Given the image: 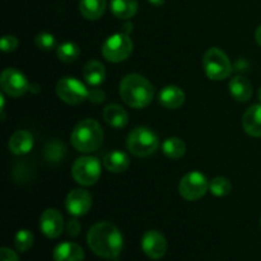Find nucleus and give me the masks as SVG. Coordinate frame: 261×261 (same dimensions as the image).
<instances>
[{"label": "nucleus", "instance_id": "obj_1", "mask_svg": "<svg viewBox=\"0 0 261 261\" xmlns=\"http://www.w3.org/2000/svg\"><path fill=\"white\" fill-rule=\"evenodd\" d=\"M87 242L89 249L103 259H116L124 246L121 232L110 222H98L94 224L88 231Z\"/></svg>", "mask_w": 261, "mask_h": 261}, {"label": "nucleus", "instance_id": "obj_2", "mask_svg": "<svg viewBox=\"0 0 261 261\" xmlns=\"http://www.w3.org/2000/svg\"><path fill=\"white\" fill-rule=\"evenodd\" d=\"M122 101L134 109H143L152 102L154 89L147 78L139 74H129L120 83Z\"/></svg>", "mask_w": 261, "mask_h": 261}, {"label": "nucleus", "instance_id": "obj_3", "mask_svg": "<svg viewBox=\"0 0 261 261\" xmlns=\"http://www.w3.org/2000/svg\"><path fill=\"white\" fill-rule=\"evenodd\" d=\"M70 139L71 144L78 152L92 153L102 145L103 130L96 120H82L71 132Z\"/></svg>", "mask_w": 261, "mask_h": 261}, {"label": "nucleus", "instance_id": "obj_4", "mask_svg": "<svg viewBox=\"0 0 261 261\" xmlns=\"http://www.w3.org/2000/svg\"><path fill=\"white\" fill-rule=\"evenodd\" d=\"M127 149L137 157H148L160 147L158 135L152 129L139 126L133 130L126 140Z\"/></svg>", "mask_w": 261, "mask_h": 261}, {"label": "nucleus", "instance_id": "obj_5", "mask_svg": "<svg viewBox=\"0 0 261 261\" xmlns=\"http://www.w3.org/2000/svg\"><path fill=\"white\" fill-rule=\"evenodd\" d=\"M204 70L212 81H223L232 73V64L227 54L218 47L209 48L203 59Z\"/></svg>", "mask_w": 261, "mask_h": 261}, {"label": "nucleus", "instance_id": "obj_6", "mask_svg": "<svg viewBox=\"0 0 261 261\" xmlns=\"http://www.w3.org/2000/svg\"><path fill=\"white\" fill-rule=\"evenodd\" d=\"M133 41L129 35L121 32L110 36L102 46V55L111 63H121L133 53Z\"/></svg>", "mask_w": 261, "mask_h": 261}, {"label": "nucleus", "instance_id": "obj_7", "mask_svg": "<svg viewBox=\"0 0 261 261\" xmlns=\"http://www.w3.org/2000/svg\"><path fill=\"white\" fill-rule=\"evenodd\" d=\"M71 175L79 185H94L101 176V163L96 157L84 155L74 162Z\"/></svg>", "mask_w": 261, "mask_h": 261}, {"label": "nucleus", "instance_id": "obj_8", "mask_svg": "<svg viewBox=\"0 0 261 261\" xmlns=\"http://www.w3.org/2000/svg\"><path fill=\"white\" fill-rule=\"evenodd\" d=\"M56 92H58V96L61 101L68 105H73V106L88 99L89 93L86 86L73 76L61 78L56 86Z\"/></svg>", "mask_w": 261, "mask_h": 261}, {"label": "nucleus", "instance_id": "obj_9", "mask_svg": "<svg viewBox=\"0 0 261 261\" xmlns=\"http://www.w3.org/2000/svg\"><path fill=\"white\" fill-rule=\"evenodd\" d=\"M209 189V181L203 173L198 171L189 172L181 178L178 191L184 199L189 201H195L203 198Z\"/></svg>", "mask_w": 261, "mask_h": 261}, {"label": "nucleus", "instance_id": "obj_10", "mask_svg": "<svg viewBox=\"0 0 261 261\" xmlns=\"http://www.w3.org/2000/svg\"><path fill=\"white\" fill-rule=\"evenodd\" d=\"M0 84H2L3 92L14 98L23 96L30 88V84H28L24 74L14 68H8L3 71Z\"/></svg>", "mask_w": 261, "mask_h": 261}, {"label": "nucleus", "instance_id": "obj_11", "mask_svg": "<svg viewBox=\"0 0 261 261\" xmlns=\"http://www.w3.org/2000/svg\"><path fill=\"white\" fill-rule=\"evenodd\" d=\"M142 250L149 259H162L167 251V241L166 237L160 231L150 229L145 232L142 237Z\"/></svg>", "mask_w": 261, "mask_h": 261}, {"label": "nucleus", "instance_id": "obj_12", "mask_svg": "<svg viewBox=\"0 0 261 261\" xmlns=\"http://www.w3.org/2000/svg\"><path fill=\"white\" fill-rule=\"evenodd\" d=\"M92 206V195L83 189H75L66 196L65 208L71 216L82 217L89 212Z\"/></svg>", "mask_w": 261, "mask_h": 261}, {"label": "nucleus", "instance_id": "obj_13", "mask_svg": "<svg viewBox=\"0 0 261 261\" xmlns=\"http://www.w3.org/2000/svg\"><path fill=\"white\" fill-rule=\"evenodd\" d=\"M40 228L47 239H58L64 231V218L58 209H46L40 218Z\"/></svg>", "mask_w": 261, "mask_h": 261}, {"label": "nucleus", "instance_id": "obj_14", "mask_svg": "<svg viewBox=\"0 0 261 261\" xmlns=\"http://www.w3.org/2000/svg\"><path fill=\"white\" fill-rule=\"evenodd\" d=\"M242 127L249 135L261 138V103L252 105L242 116Z\"/></svg>", "mask_w": 261, "mask_h": 261}, {"label": "nucleus", "instance_id": "obj_15", "mask_svg": "<svg viewBox=\"0 0 261 261\" xmlns=\"http://www.w3.org/2000/svg\"><path fill=\"white\" fill-rule=\"evenodd\" d=\"M33 135L27 130H18L14 134L10 137L9 139V150L13 154L23 155L27 154L31 149L33 148Z\"/></svg>", "mask_w": 261, "mask_h": 261}, {"label": "nucleus", "instance_id": "obj_16", "mask_svg": "<svg viewBox=\"0 0 261 261\" xmlns=\"http://www.w3.org/2000/svg\"><path fill=\"white\" fill-rule=\"evenodd\" d=\"M55 261H84V251L78 244L61 242L53 252Z\"/></svg>", "mask_w": 261, "mask_h": 261}, {"label": "nucleus", "instance_id": "obj_17", "mask_svg": "<svg viewBox=\"0 0 261 261\" xmlns=\"http://www.w3.org/2000/svg\"><path fill=\"white\" fill-rule=\"evenodd\" d=\"M158 99H160V103L166 109L176 110L180 109L185 102V93L178 87L168 86L160 92Z\"/></svg>", "mask_w": 261, "mask_h": 261}, {"label": "nucleus", "instance_id": "obj_18", "mask_svg": "<svg viewBox=\"0 0 261 261\" xmlns=\"http://www.w3.org/2000/svg\"><path fill=\"white\" fill-rule=\"evenodd\" d=\"M130 165V158L126 153L121 150H112L107 153L103 158V166L107 171L115 173H121L127 170Z\"/></svg>", "mask_w": 261, "mask_h": 261}, {"label": "nucleus", "instance_id": "obj_19", "mask_svg": "<svg viewBox=\"0 0 261 261\" xmlns=\"http://www.w3.org/2000/svg\"><path fill=\"white\" fill-rule=\"evenodd\" d=\"M103 120L112 127H125L129 122V115L120 105H109L103 110Z\"/></svg>", "mask_w": 261, "mask_h": 261}, {"label": "nucleus", "instance_id": "obj_20", "mask_svg": "<svg viewBox=\"0 0 261 261\" xmlns=\"http://www.w3.org/2000/svg\"><path fill=\"white\" fill-rule=\"evenodd\" d=\"M83 78L89 86L97 87L103 83L105 78H106V69H105L103 64L97 60L88 61L84 66Z\"/></svg>", "mask_w": 261, "mask_h": 261}, {"label": "nucleus", "instance_id": "obj_21", "mask_svg": "<svg viewBox=\"0 0 261 261\" xmlns=\"http://www.w3.org/2000/svg\"><path fill=\"white\" fill-rule=\"evenodd\" d=\"M231 96L239 102H247L252 96V86L244 76H234L229 82Z\"/></svg>", "mask_w": 261, "mask_h": 261}, {"label": "nucleus", "instance_id": "obj_22", "mask_svg": "<svg viewBox=\"0 0 261 261\" xmlns=\"http://www.w3.org/2000/svg\"><path fill=\"white\" fill-rule=\"evenodd\" d=\"M106 5V0H81L79 2V12L87 19L96 20L103 15Z\"/></svg>", "mask_w": 261, "mask_h": 261}, {"label": "nucleus", "instance_id": "obj_23", "mask_svg": "<svg viewBox=\"0 0 261 261\" xmlns=\"http://www.w3.org/2000/svg\"><path fill=\"white\" fill-rule=\"evenodd\" d=\"M112 14L119 19H130L134 17L138 12L137 0H111Z\"/></svg>", "mask_w": 261, "mask_h": 261}, {"label": "nucleus", "instance_id": "obj_24", "mask_svg": "<svg viewBox=\"0 0 261 261\" xmlns=\"http://www.w3.org/2000/svg\"><path fill=\"white\" fill-rule=\"evenodd\" d=\"M66 155V147L61 140L54 139L48 142L43 148V157L51 165L63 162Z\"/></svg>", "mask_w": 261, "mask_h": 261}, {"label": "nucleus", "instance_id": "obj_25", "mask_svg": "<svg viewBox=\"0 0 261 261\" xmlns=\"http://www.w3.org/2000/svg\"><path fill=\"white\" fill-rule=\"evenodd\" d=\"M163 153L167 155L171 160H178V158L184 157L186 153V144L184 143L182 139L180 138H168L163 142L162 145Z\"/></svg>", "mask_w": 261, "mask_h": 261}, {"label": "nucleus", "instance_id": "obj_26", "mask_svg": "<svg viewBox=\"0 0 261 261\" xmlns=\"http://www.w3.org/2000/svg\"><path fill=\"white\" fill-rule=\"evenodd\" d=\"M81 55L79 46L74 42H64L58 47V58L63 63H71L75 61Z\"/></svg>", "mask_w": 261, "mask_h": 261}, {"label": "nucleus", "instance_id": "obj_27", "mask_svg": "<svg viewBox=\"0 0 261 261\" xmlns=\"http://www.w3.org/2000/svg\"><path fill=\"white\" fill-rule=\"evenodd\" d=\"M209 190H211V193L214 196H219L221 198V196H226L231 193L232 184L228 178L218 176V177H214L209 182Z\"/></svg>", "mask_w": 261, "mask_h": 261}, {"label": "nucleus", "instance_id": "obj_28", "mask_svg": "<svg viewBox=\"0 0 261 261\" xmlns=\"http://www.w3.org/2000/svg\"><path fill=\"white\" fill-rule=\"evenodd\" d=\"M33 241H35V237H33L32 232L28 229H20L15 234L14 245L18 251L25 252L33 246Z\"/></svg>", "mask_w": 261, "mask_h": 261}, {"label": "nucleus", "instance_id": "obj_29", "mask_svg": "<svg viewBox=\"0 0 261 261\" xmlns=\"http://www.w3.org/2000/svg\"><path fill=\"white\" fill-rule=\"evenodd\" d=\"M35 45L37 46V48L43 51H50L53 48H55L56 46V38L54 37V35L47 32H42L40 35L36 36L35 38Z\"/></svg>", "mask_w": 261, "mask_h": 261}, {"label": "nucleus", "instance_id": "obj_30", "mask_svg": "<svg viewBox=\"0 0 261 261\" xmlns=\"http://www.w3.org/2000/svg\"><path fill=\"white\" fill-rule=\"evenodd\" d=\"M0 46H2V50L4 53H12L15 48L18 47V40L17 37L12 35H7L2 38L0 41Z\"/></svg>", "mask_w": 261, "mask_h": 261}, {"label": "nucleus", "instance_id": "obj_31", "mask_svg": "<svg viewBox=\"0 0 261 261\" xmlns=\"http://www.w3.org/2000/svg\"><path fill=\"white\" fill-rule=\"evenodd\" d=\"M88 99L92 102V103H102V102L106 99V93H105L102 89L93 88L92 91H89Z\"/></svg>", "mask_w": 261, "mask_h": 261}, {"label": "nucleus", "instance_id": "obj_32", "mask_svg": "<svg viewBox=\"0 0 261 261\" xmlns=\"http://www.w3.org/2000/svg\"><path fill=\"white\" fill-rule=\"evenodd\" d=\"M81 229H82V226H81V223H79L78 219H75V218L69 219L68 223H66V232H68L69 236H71V237L78 236L79 232H81Z\"/></svg>", "mask_w": 261, "mask_h": 261}, {"label": "nucleus", "instance_id": "obj_33", "mask_svg": "<svg viewBox=\"0 0 261 261\" xmlns=\"http://www.w3.org/2000/svg\"><path fill=\"white\" fill-rule=\"evenodd\" d=\"M0 256H2V261H19L18 255L13 250L8 249V247H2Z\"/></svg>", "mask_w": 261, "mask_h": 261}, {"label": "nucleus", "instance_id": "obj_34", "mask_svg": "<svg viewBox=\"0 0 261 261\" xmlns=\"http://www.w3.org/2000/svg\"><path fill=\"white\" fill-rule=\"evenodd\" d=\"M133 30H134V25H133V23L126 22L124 25H122V32L126 33V35H130V33L133 32Z\"/></svg>", "mask_w": 261, "mask_h": 261}, {"label": "nucleus", "instance_id": "obj_35", "mask_svg": "<svg viewBox=\"0 0 261 261\" xmlns=\"http://www.w3.org/2000/svg\"><path fill=\"white\" fill-rule=\"evenodd\" d=\"M255 40H256V42L261 46V25L257 27L256 32H255Z\"/></svg>", "mask_w": 261, "mask_h": 261}, {"label": "nucleus", "instance_id": "obj_36", "mask_svg": "<svg viewBox=\"0 0 261 261\" xmlns=\"http://www.w3.org/2000/svg\"><path fill=\"white\" fill-rule=\"evenodd\" d=\"M152 5H155V7H161V5L165 3V0H148Z\"/></svg>", "mask_w": 261, "mask_h": 261}, {"label": "nucleus", "instance_id": "obj_37", "mask_svg": "<svg viewBox=\"0 0 261 261\" xmlns=\"http://www.w3.org/2000/svg\"><path fill=\"white\" fill-rule=\"evenodd\" d=\"M257 97H259V101H260V103H261V88L259 89V93H257Z\"/></svg>", "mask_w": 261, "mask_h": 261}, {"label": "nucleus", "instance_id": "obj_38", "mask_svg": "<svg viewBox=\"0 0 261 261\" xmlns=\"http://www.w3.org/2000/svg\"><path fill=\"white\" fill-rule=\"evenodd\" d=\"M260 227H261V218H260Z\"/></svg>", "mask_w": 261, "mask_h": 261}]
</instances>
